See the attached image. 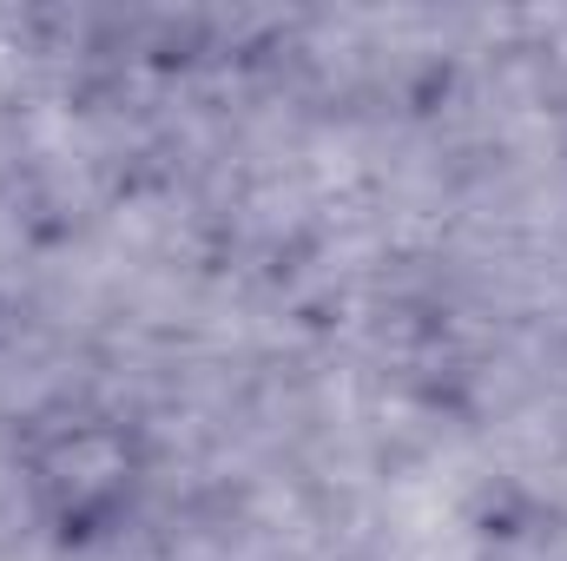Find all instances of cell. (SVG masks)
I'll list each match as a JSON object with an SVG mask.
<instances>
[{"instance_id":"cell-1","label":"cell","mask_w":567,"mask_h":561,"mask_svg":"<svg viewBox=\"0 0 567 561\" xmlns=\"http://www.w3.org/2000/svg\"><path fill=\"white\" fill-rule=\"evenodd\" d=\"M27 516L60 549L113 542L145 496V436L133 417L106 404H60L27 422L13 442Z\"/></svg>"}]
</instances>
